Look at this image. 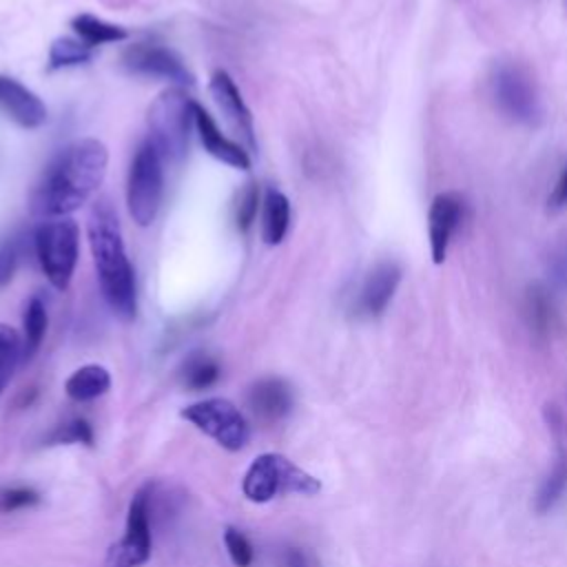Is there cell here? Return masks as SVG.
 <instances>
[{"mask_svg":"<svg viewBox=\"0 0 567 567\" xmlns=\"http://www.w3.org/2000/svg\"><path fill=\"white\" fill-rule=\"evenodd\" d=\"M109 168V148L95 137H82L62 148L44 168L31 190V213L44 219L69 217L104 182Z\"/></svg>","mask_w":567,"mask_h":567,"instance_id":"1","label":"cell"},{"mask_svg":"<svg viewBox=\"0 0 567 567\" xmlns=\"http://www.w3.org/2000/svg\"><path fill=\"white\" fill-rule=\"evenodd\" d=\"M86 233L106 306L117 319L133 321L137 315L135 270L124 248L117 213L109 199H97L91 206Z\"/></svg>","mask_w":567,"mask_h":567,"instance_id":"2","label":"cell"},{"mask_svg":"<svg viewBox=\"0 0 567 567\" xmlns=\"http://www.w3.org/2000/svg\"><path fill=\"white\" fill-rule=\"evenodd\" d=\"M195 126V100L182 89H166L148 109V142L162 159L177 164L188 151L190 128Z\"/></svg>","mask_w":567,"mask_h":567,"instance_id":"3","label":"cell"},{"mask_svg":"<svg viewBox=\"0 0 567 567\" xmlns=\"http://www.w3.org/2000/svg\"><path fill=\"white\" fill-rule=\"evenodd\" d=\"M321 489L317 476L295 465L279 452H264L248 465L241 478V492L252 503H268L284 494L312 496Z\"/></svg>","mask_w":567,"mask_h":567,"instance_id":"4","label":"cell"},{"mask_svg":"<svg viewBox=\"0 0 567 567\" xmlns=\"http://www.w3.org/2000/svg\"><path fill=\"white\" fill-rule=\"evenodd\" d=\"M38 264L55 290H66L80 257V226L71 217L47 219L33 235Z\"/></svg>","mask_w":567,"mask_h":567,"instance_id":"5","label":"cell"},{"mask_svg":"<svg viewBox=\"0 0 567 567\" xmlns=\"http://www.w3.org/2000/svg\"><path fill=\"white\" fill-rule=\"evenodd\" d=\"M164 195V159L146 140L137 146L126 177V206L137 226H151Z\"/></svg>","mask_w":567,"mask_h":567,"instance_id":"6","label":"cell"},{"mask_svg":"<svg viewBox=\"0 0 567 567\" xmlns=\"http://www.w3.org/2000/svg\"><path fill=\"white\" fill-rule=\"evenodd\" d=\"M489 89L496 106L509 120L534 126L540 115V95L529 71L516 62H498L489 75Z\"/></svg>","mask_w":567,"mask_h":567,"instance_id":"7","label":"cell"},{"mask_svg":"<svg viewBox=\"0 0 567 567\" xmlns=\"http://www.w3.org/2000/svg\"><path fill=\"white\" fill-rule=\"evenodd\" d=\"M182 419L193 423L199 432L210 436L228 452H239L250 441V425L246 416L233 401L224 396H210L186 405L182 410Z\"/></svg>","mask_w":567,"mask_h":567,"instance_id":"8","label":"cell"},{"mask_svg":"<svg viewBox=\"0 0 567 567\" xmlns=\"http://www.w3.org/2000/svg\"><path fill=\"white\" fill-rule=\"evenodd\" d=\"M151 485H144L128 503L124 534L109 547L104 567H142L151 558Z\"/></svg>","mask_w":567,"mask_h":567,"instance_id":"9","label":"cell"},{"mask_svg":"<svg viewBox=\"0 0 567 567\" xmlns=\"http://www.w3.org/2000/svg\"><path fill=\"white\" fill-rule=\"evenodd\" d=\"M122 64L135 75L157 78V80H166V82H173L179 86L195 84V75L184 64V60L173 49L155 44V42L131 44L122 55Z\"/></svg>","mask_w":567,"mask_h":567,"instance_id":"10","label":"cell"},{"mask_svg":"<svg viewBox=\"0 0 567 567\" xmlns=\"http://www.w3.org/2000/svg\"><path fill=\"white\" fill-rule=\"evenodd\" d=\"M399 281H401V266L396 261L385 259L374 264L357 290L354 312L365 319L381 317L390 306L399 288Z\"/></svg>","mask_w":567,"mask_h":567,"instance_id":"11","label":"cell"},{"mask_svg":"<svg viewBox=\"0 0 567 567\" xmlns=\"http://www.w3.org/2000/svg\"><path fill=\"white\" fill-rule=\"evenodd\" d=\"M208 93H210L213 102L217 104V109L221 111V115L226 117V122L233 126V131L248 144V148H257L252 113L246 106L235 80L224 69H217L210 75Z\"/></svg>","mask_w":567,"mask_h":567,"instance_id":"12","label":"cell"},{"mask_svg":"<svg viewBox=\"0 0 567 567\" xmlns=\"http://www.w3.org/2000/svg\"><path fill=\"white\" fill-rule=\"evenodd\" d=\"M465 217V204L456 193H441L432 199L427 213L430 252L434 264H443L450 241Z\"/></svg>","mask_w":567,"mask_h":567,"instance_id":"13","label":"cell"},{"mask_svg":"<svg viewBox=\"0 0 567 567\" xmlns=\"http://www.w3.org/2000/svg\"><path fill=\"white\" fill-rule=\"evenodd\" d=\"M0 109L22 128H40L47 122V104L22 82L0 75Z\"/></svg>","mask_w":567,"mask_h":567,"instance_id":"14","label":"cell"},{"mask_svg":"<svg viewBox=\"0 0 567 567\" xmlns=\"http://www.w3.org/2000/svg\"><path fill=\"white\" fill-rule=\"evenodd\" d=\"M248 408L255 414V419L264 423H275L284 419L295 403L292 388L281 377H264L257 379L248 390Z\"/></svg>","mask_w":567,"mask_h":567,"instance_id":"15","label":"cell"},{"mask_svg":"<svg viewBox=\"0 0 567 567\" xmlns=\"http://www.w3.org/2000/svg\"><path fill=\"white\" fill-rule=\"evenodd\" d=\"M195 128H197L202 146L206 148L208 155H213L221 164H228V166L239 168V171H248L250 168L248 151L241 144L233 142L230 137H226L219 131V126L213 120V115L202 104H197V102H195Z\"/></svg>","mask_w":567,"mask_h":567,"instance_id":"16","label":"cell"},{"mask_svg":"<svg viewBox=\"0 0 567 567\" xmlns=\"http://www.w3.org/2000/svg\"><path fill=\"white\" fill-rule=\"evenodd\" d=\"M111 390V374L104 365L97 363H86L78 368L66 381H64V392L69 399L78 403H86L93 399L104 396Z\"/></svg>","mask_w":567,"mask_h":567,"instance_id":"17","label":"cell"},{"mask_svg":"<svg viewBox=\"0 0 567 567\" xmlns=\"http://www.w3.org/2000/svg\"><path fill=\"white\" fill-rule=\"evenodd\" d=\"M290 228V202L277 190L268 188L264 197V215H261V237L268 246H277L284 241Z\"/></svg>","mask_w":567,"mask_h":567,"instance_id":"18","label":"cell"},{"mask_svg":"<svg viewBox=\"0 0 567 567\" xmlns=\"http://www.w3.org/2000/svg\"><path fill=\"white\" fill-rule=\"evenodd\" d=\"M47 326H49V315H47L44 299L33 295L27 301L24 315H22V359L24 361H29L40 350L47 334Z\"/></svg>","mask_w":567,"mask_h":567,"instance_id":"19","label":"cell"},{"mask_svg":"<svg viewBox=\"0 0 567 567\" xmlns=\"http://www.w3.org/2000/svg\"><path fill=\"white\" fill-rule=\"evenodd\" d=\"M219 377H221L219 361L208 352H193L182 363V383L190 392H199L215 385Z\"/></svg>","mask_w":567,"mask_h":567,"instance_id":"20","label":"cell"},{"mask_svg":"<svg viewBox=\"0 0 567 567\" xmlns=\"http://www.w3.org/2000/svg\"><path fill=\"white\" fill-rule=\"evenodd\" d=\"M71 27L75 31V35L86 42L89 47H95V44H106V42H122L128 38V31L120 24H113V22H106L97 16H91V13H78L73 20H71Z\"/></svg>","mask_w":567,"mask_h":567,"instance_id":"21","label":"cell"},{"mask_svg":"<svg viewBox=\"0 0 567 567\" xmlns=\"http://www.w3.org/2000/svg\"><path fill=\"white\" fill-rule=\"evenodd\" d=\"M91 49L86 42L80 38H58L49 47V69H66V66H78L86 64L91 60Z\"/></svg>","mask_w":567,"mask_h":567,"instance_id":"22","label":"cell"},{"mask_svg":"<svg viewBox=\"0 0 567 567\" xmlns=\"http://www.w3.org/2000/svg\"><path fill=\"white\" fill-rule=\"evenodd\" d=\"M565 489H567V456L560 454L554 461L545 481L540 483V489H538V496H536V509L538 512L551 509L563 498Z\"/></svg>","mask_w":567,"mask_h":567,"instance_id":"23","label":"cell"},{"mask_svg":"<svg viewBox=\"0 0 567 567\" xmlns=\"http://www.w3.org/2000/svg\"><path fill=\"white\" fill-rule=\"evenodd\" d=\"M22 359V337L16 328L0 323V381L4 383Z\"/></svg>","mask_w":567,"mask_h":567,"instance_id":"24","label":"cell"},{"mask_svg":"<svg viewBox=\"0 0 567 567\" xmlns=\"http://www.w3.org/2000/svg\"><path fill=\"white\" fill-rule=\"evenodd\" d=\"M529 317L538 330H551L556 323V306L545 288L529 290Z\"/></svg>","mask_w":567,"mask_h":567,"instance_id":"25","label":"cell"},{"mask_svg":"<svg viewBox=\"0 0 567 567\" xmlns=\"http://www.w3.org/2000/svg\"><path fill=\"white\" fill-rule=\"evenodd\" d=\"M49 443H62V445H71V443H82V445H93V427L89 425V421L84 419H71L62 425H58L49 436Z\"/></svg>","mask_w":567,"mask_h":567,"instance_id":"26","label":"cell"},{"mask_svg":"<svg viewBox=\"0 0 567 567\" xmlns=\"http://www.w3.org/2000/svg\"><path fill=\"white\" fill-rule=\"evenodd\" d=\"M257 208H259V188L255 182H248L237 197V206H235V221L239 230H248L257 217Z\"/></svg>","mask_w":567,"mask_h":567,"instance_id":"27","label":"cell"},{"mask_svg":"<svg viewBox=\"0 0 567 567\" xmlns=\"http://www.w3.org/2000/svg\"><path fill=\"white\" fill-rule=\"evenodd\" d=\"M224 545H226L228 556H230L235 567H250L252 565L255 549H252L250 540L246 538V534H241L235 527H226L224 529Z\"/></svg>","mask_w":567,"mask_h":567,"instance_id":"28","label":"cell"},{"mask_svg":"<svg viewBox=\"0 0 567 567\" xmlns=\"http://www.w3.org/2000/svg\"><path fill=\"white\" fill-rule=\"evenodd\" d=\"M40 503V494L31 487H11L0 492V512L9 514L16 509H24Z\"/></svg>","mask_w":567,"mask_h":567,"instance_id":"29","label":"cell"},{"mask_svg":"<svg viewBox=\"0 0 567 567\" xmlns=\"http://www.w3.org/2000/svg\"><path fill=\"white\" fill-rule=\"evenodd\" d=\"M18 266V250L13 241H0V288L7 286Z\"/></svg>","mask_w":567,"mask_h":567,"instance_id":"30","label":"cell"},{"mask_svg":"<svg viewBox=\"0 0 567 567\" xmlns=\"http://www.w3.org/2000/svg\"><path fill=\"white\" fill-rule=\"evenodd\" d=\"M547 208L549 210H563L567 208V162L563 164L560 173H558V179L547 197Z\"/></svg>","mask_w":567,"mask_h":567,"instance_id":"31","label":"cell"},{"mask_svg":"<svg viewBox=\"0 0 567 567\" xmlns=\"http://www.w3.org/2000/svg\"><path fill=\"white\" fill-rule=\"evenodd\" d=\"M549 279L554 281V286L567 288V248L554 255V259L549 261Z\"/></svg>","mask_w":567,"mask_h":567,"instance_id":"32","label":"cell"},{"mask_svg":"<svg viewBox=\"0 0 567 567\" xmlns=\"http://www.w3.org/2000/svg\"><path fill=\"white\" fill-rule=\"evenodd\" d=\"M279 567H312V563L301 547H286L279 554Z\"/></svg>","mask_w":567,"mask_h":567,"instance_id":"33","label":"cell"},{"mask_svg":"<svg viewBox=\"0 0 567 567\" xmlns=\"http://www.w3.org/2000/svg\"><path fill=\"white\" fill-rule=\"evenodd\" d=\"M2 385H4V383H2V381H0V390H2Z\"/></svg>","mask_w":567,"mask_h":567,"instance_id":"34","label":"cell"}]
</instances>
